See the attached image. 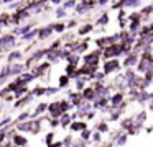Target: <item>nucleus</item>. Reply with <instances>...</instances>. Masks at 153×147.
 <instances>
[{"instance_id": "6e6d98bb", "label": "nucleus", "mask_w": 153, "mask_h": 147, "mask_svg": "<svg viewBox=\"0 0 153 147\" xmlns=\"http://www.w3.org/2000/svg\"><path fill=\"white\" fill-rule=\"evenodd\" d=\"M15 147H17V146H15Z\"/></svg>"}, {"instance_id": "a211bd4d", "label": "nucleus", "mask_w": 153, "mask_h": 147, "mask_svg": "<svg viewBox=\"0 0 153 147\" xmlns=\"http://www.w3.org/2000/svg\"><path fill=\"white\" fill-rule=\"evenodd\" d=\"M53 31H54V28H53V26L40 28V34H38V38H40V39H46V38H50V36L53 34Z\"/></svg>"}, {"instance_id": "f3484780", "label": "nucleus", "mask_w": 153, "mask_h": 147, "mask_svg": "<svg viewBox=\"0 0 153 147\" xmlns=\"http://www.w3.org/2000/svg\"><path fill=\"white\" fill-rule=\"evenodd\" d=\"M127 139H128V134H127V131H122V132H120V136L117 137V140L114 142V146H115V147L125 146V144H127Z\"/></svg>"}, {"instance_id": "79ce46f5", "label": "nucleus", "mask_w": 153, "mask_h": 147, "mask_svg": "<svg viewBox=\"0 0 153 147\" xmlns=\"http://www.w3.org/2000/svg\"><path fill=\"white\" fill-rule=\"evenodd\" d=\"M107 21H109V16H107L105 15V13H104V15L102 16H100V18L99 20H97V25H105V23Z\"/></svg>"}, {"instance_id": "a878e982", "label": "nucleus", "mask_w": 153, "mask_h": 147, "mask_svg": "<svg viewBox=\"0 0 153 147\" xmlns=\"http://www.w3.org/2000/svg\"><path fill=\"white\" fill-rule=\"evenodd\" d=\"M22 52L20 51H13V52H10V56H8V62H15V61H22Z\"/></svg>"}, {"instance_id": "1a4fd4ad", "label": "nucleus", "mask_w": 153, "mask_h": 147, "mask_svg": "<svg viewBox=\"0 0 153 147\" xmlns=\"http://www.w3.org/2000/svg\"><path fill=\"white\" fill-rule=\"evenodd\" d=\"M12 142H13L17 147H27V146H28V137L23 136L22 132H20V134L15 132L13 137H12Z\"/></svg>"}, {"instance_id": "4468645a", "label": "nucleus", "mask_w": 153, "mask_h": 147, "mask_svg": "<svg viewBox=\"0 0 153 147\" xmlns=\"http://www.w3.org/2000/svg\"><path fill=\"white\" fill-rule=\"evenodd\" d=\"M10 67H12V75L13 77H20L22 74H23V70L27 69V65H23V64H10Z\"/></svg>"}, {"instance_id": "b1692460", "label": "nucleus", "mask_w": 153, "mask_h": 147, "mask_svg": "<svg viewBox=\"0 0 153 147\" xmlns=\"http://www.w3.org/2000/svg\"><path fill=\"white\" fill-rule=\"evenodd\" d=\"M92 134H94V132H92V131L89 129V127H87V129H84L82 132L79 134V137H81V139H82V140H86L87 144H89V140L92 139Z\"/></svg>"}, {"instance_id": "de8ad7c7", "label": "nucleus", "mask_w": 153, "mask_h": 147, "mask_svg": "<svg viewBox=\"0 0 153 147\" xmlns=\"http://www.w3.org/2000/svg\"><path fill=\"white\" fill-rule=\"evenodd\" d=\"M107 2H109V0H97V3H99L100 7H102V5H105Z\"/></svg>"}, {"instance_id": "4c0bfd02", "label": "nucleus", "mask_w": 153, "mask_h": 147, "mask_svg": "<svg viewBox=\"0 0 153 147\" xmlns=\"http://www.w3.org/2000/svg\"><path fill=\"white\" fill-rule=\"evenodd\" d=\"M53 28H54V31H56V33H63L66 26H64L63 23H56V25H53Z\"/></svg>"}, {"instance_id": "ddd939ff", "label": "nucleus", "mask_w": 153, "mask_h": 147, "mask_svg": "<svg viewBox=\"0 0 153 147\" xmlns=\"http://www.w3.org/2000/svg\"><path fill=\"white\" fill-rule=\"evenodd\" d=\"M87 80H89V78H87V77H82V75L74 78V87H76V90H77V91H82L84 88H86V82H87Z\"/></svg>"}, {"instance_id": "6ab92c4d", "label": "nucleus", "mask_w": 153, "mask_h": 147, "mask_svg": "<svg viewBox=\"0 0 153 147\" xmlns=\"http://www.w3.org/2000/svg\"><path fill=\"white\" fill-rule=\"evenodd\" d=\"M123 114V110H120V108H115V110L112 111V113L109 114V123H115V121H119L120 119V116Z\"/></svg>"}, {"instance_id": "4be33fe9", "label": "nucleus", "mask_w": 153, "mask_h": 147, "mask_svg": "<svg viewBox=\"0 0 153 147\" xmlns=\"http://www.w3.org/2000/svg\"><path fill=\"white\" fill-rule=\"evenodd\" d=\"M61 103V110H63V113H69L71 110H74V106L71 105L69 100H59Z\"/></svg>"}, {"instance_id": "72a5a7b5", "label": "nucleus", "mask_w": 153, "mask_h": 147, "mask_svg": "<svg viewBox=\"0 0 153 147\" xmlns=\"http://www.w3.org/2000/svg\"><path fill=\"white\" fill-rule=\"evenodd\" d=\"M13 123H15V121L12 119L10 116H5L4 119L0 121V129H2V127H7V126H10V124H13Z\"/></svg>"}, {"instance_id": "f257e3e1", "label": "nucleus", "mask_w": 153, "mask_h": 147, "mask_svg": "<svg viewBox=\"0 0 153 147\" xmlns=\"http://www.w3.org/2000/svg\"><path fill=\"white\" fill-rule=\"evenodd\" d=\"M15 129L17 132H31L33 134V129H35V121L33 119H28V121H22V123H15Z\"/></svg>"}, {"instance_id": "dca6fc26", "label": "nucleus", "mask_w": 153, "mask_h": 147, "mask_svg": "<svg viewBox=\"0 0 153 147\" xmlns=\"http://www.w3.org/2000/svg\"><path fill=\"white\" fill-rule=\"evenodd\" d=\"M59 121H61V126H59V127L68 129V127L71 126V123H73V119H71V113H64L63 116L59 118Z\"/></svg>"}, {"instance_id": "20e7f679", "label": "nucleus", "mask_w": 153, "mask_h": 147, "mask_svg": "<svg viewBox=\"0 0 153 147\" xmlns=\"http://www.w3.org/2000/svg\"><path fill=\"white\" fill-rule=\"evenodd\" d=\"M120 67H122V64L119 62V59H112V61H107L105 64H104V74L109 75V74H112V72L120 70Z\"/></svg>"}, {"instance_id": "c85d7f7f", "label": "nucleus", "mask_w": 153, "mask_h": 147, "mask_svg": "<svg viewBox=\"0 0 153 147\" xmlns=\"http://www.w3.org/2000/svg\"><path fill=\"white\" fill-rule=\"evenodd\" d=\"M25 93H28V87H27V85H23V87H20V88H18V90L15 91L13 95H15V98L18 100V98L25 97Z\"/></svg>"}, {"instance_id": "9d476101", "label": "nucleus", "mask_w": 153, "mask_h": 147, "mask_svg": "<svg viewBox=\"0 0 153 147\" xmlns=\"http://www.w3.org/2000/svg\"><path fill=\"white\" fill-rule=\"evenodd\" d=\"M81 93H82L84 100L91 101V103H94V101H96V98H97V93H96V90H94L92 87H86L82 91H81Z\"/></svg>"}, {"instance_id": "09e8293b", "label": "nucleus", "mask_w": 153, "mask_h": 147, "mask_svg": "<svg viewBox=\"0 0 153 147\" xmlns=\"http://www.w3.org/2000/svg\"><path fill=\"white\" fill-rule=\"evenodd\" d=\"M145 131H146V132H153V126H148V127H145Z\"/></svg>"}, {"instance_id": "8fccbe9b", "label": "nucleus", "mask_w": 153, "mask_h": 147, "mask_svg": "<svg viewBox=\"0 0 153 147\" xmlns=\"http://www.w3.org/2000/svg\"><path fill=\"white\" fill-rule=\"evenodd\" d=\"M17 7H20V3L15 2V3H12V5H10V8H17Z\"/></svg>"}, {"instance_id": "3c124183", "label": "nucleus", "mask_w": 153, "mask_h": 147, "mask_svg": "<svg viewBox=\"0 0 153 147\" xmlns=\"http://www.w3.org/2000/svg\"><path fill=\"white\" fill-rule=\"evenodd\" d=\"M4 3H12V2H17V0H2Z\"/></svg>"}, {"instance_id": "5fc2aeb1", "label": "nucleus", "mask_w": 153, "mask_h": 147, "mask_svg": "<svg viewBox=\"0 0 153 147\" xmlns=\"http://www.w3.org/2000/svg\"><path fill=\"white\" fill-rule=\"evenodd\" d=\"M86 147H91V146H86Z\"/></svg>"}, {"instance_id": "e433bc0d", "label": "nucleus", "mask_w": 153, "mask_h": 147, "mask_svg": "<svg viewBox=\"0 0 153 147\" xmlns=\"http://www.w3.org/2000/svg\"><path fill=\"white\" fill-rule=\"evenodd\" d=\"M73 7H76V0H66V2L63 3V8H73Z\"/></svg>"}, {"instance_id": "bb28decb", "label": "nucleus", "mask_w": 153, "mask_h": 147, "mask_svg": "<svg viewBox=\"0 0 153 147\" xmlns=\"http://www.w3.org/2000/svg\"><path fill=\"white\" fill-rule=\"evenodd\" d=\"M20 78L23 80V83L27 85L30 80H33V78H35V75H33V72H23V74L20 75Z\"/></svg>"}, {"instance_id": "c03bdc74", "label": "nucleus", "mask_w": 153, "mask_h": 147, "mask_svg": "<svg viewBox=\"0 0 153 147\" xmlns=\"http://www.w3.org/2000/svg\"><path fill=\"white\" fill-rule=\"evenodd\" d=\"M94 116H96V110L89 111V113H87V116H86V119H94Z\"/></svg>"}, {"instance_id": "f704fd0d", "label": "nucleus", "mask_w": 153, "mask_h": 147, "mask_svg": "<svg viewBox=\"0 0 153 147\" xmlns=\"http://www.w3.org/2000/svg\"><path fill=\"white\" fill-rule=\"evenodd\" d=\"M48 124H50L51 129H54V127L61 126V121H59V118H50V119H48Z\"/></svg>"}, {"instance_id": "58836bf2", "label": "nucleus", "mask_w": 153, "mask_h": 147, "mask_svg": "<svg viewBox=\"0 0 153 147\" xmlns=\"http://www.w3.org/2000/svg\"><path fill=\"white\" fill-rule=\"evenodd\" d=\"M104 78H105V74H104V72H97V74L94 75V80L96 82H104Z\"/></svg>"}, {"instance_id": "2eb2a0df", "label": "nucleus", "mask_w": 153, "mask_h": 147, "mask_svg": "<svg viewBox=\"0 0 153 147\" xmlns=\"http://www.w3.org/2000/svg\"><path fill=\"white\" fill-rule=\"evenodd\" d=\"M140 59L137 57V54H128L127 59L123 61V67H132V65H137Z\"/></svg>"}, {"instance_id": "a19ab883", "label": "nucleus", "mask_w": 153, "mask_h": 147, "mask_svg": "<svg viewBox=\"0 0 153 147\" xmlns=\"http://www.w3.org/2000/svg\"><path fill=\"white\" fill-rule=\"evenodd\" d=\"M56 16H58V18H63V16H66V8L59 7V8L56 10Z\"/></svg>"}, {"instance_id": "c9c22d12", "label": "nucleus", "mask_w": 153, "mask_h": 147, "mask_svg": "<svg viewBox=\"0 0 153 147\" xmlns=\"http://www.w3.org/2000/svg\"><path fill=\"white\" fill-rule=\"evenodd\" d=\"M91 31H92V25H84L77 33H79V34H87V33H91Z\"/></svg>"}, {"instance_id": "ea45409f", "label": "nucleus", "mask_w": 153, "mask_h": 147, "mask_svg": "<svg viewBox=\"0 0 153 147\" xmlns=\"http://www.w3.org/2000/svg\"><path fill=\"white\" fill-rule=\"evenodd\" d=\"M140 28V21H132V25H130V31L132 33H137Z\"/></svg>"}, {"instance_id": "49530a36", "label": "nucleus", "mask_w": 153, "mask_h": 147, "mask_svg": "<svg viewBox=\"0 0 153 147\" xmlns=\"http://www.w3.org/2000/svg\"><path fill=\"white\" fill-rule=\"evenodd\" d=\"M148 110L153 113V100H150V101H148Z\"/></svg>"}, {"instance_id": "5701e85b", "label": "nucleus", "mask_w": 153, "mask_h": 147, "mask_svg": "<svg viewBox=\"0 0 153 147\" xmlns=\"http://www.w3.org/2000/svg\"><path fill=\"white\" fill-rule=\"evenodd\" d=\"M58 82H59V83H58L59 90H61V88H66L68 85H69V82H71V77H68V75L64 74V75H61V77H59V80H58Z\"/></svg>"}, {"instance_id": "473e14b6", "label": "nucleus", "mask_w": 153, "mask_h": 147, "mask_svg": "<svg viewBox=\"0 0 153 147\" xmlns=\"http://www.w3.org/2000/svg\"><path fill=\"white\" fill-rule=\"evenodd\" d=\"M59 91V87H46V91H45V97H53Z\"/></svg>"}, {"instance_id": "423d86ee", "label": "nucleus", "mask_w": 153, "mask_h": 147, "mask_svg": "<svg viewBox=\"0 0 153 147\" xmlns=\"http://www.w3.org/2000/svg\"><path fill=\"white\" fill-rule=\"evenodd\" d=\"M68 100L71 101V105H73L74 108H77V106H81V103L84 101V98H82V93L81 91H68Z\"/></svg>"}, {"instance_id": "9b49d317", "label": "nucleus", "mask_w": 153, "mask_h": 147, "mask_svg": "<svg viewBox=\"0 0 153 147\" xmlns=\"http://www.w3.org/2000/svg\"><path fill=\"white\" fill-rule=\"evenodd\" d=\"M48 106H50V103H46V101H45V103H40V105L36 106V110H35L33 113H31V119H36V118L40 116V114L48 113Z\"/></svg>"}, {"instance_id": "0eeeda50", "label": "nucleus", "mask_w": 153, "mask_h": 147, "mask_svg": "<svg viewBox=\"0 0 153 147\" xmlns=\"http://www.w3.org/2000/svg\"><path fill=\"white\" fill-rule=\"evenodd\" d=\"M69 129H71V132H77V134H81L84 129H87V123H86L84 119L73 121V123H71V126H69Z\"/></svg>"}, {"instance_id": "393cba45", "label": "nucleus", "mask_w": 153, "mask_h": 147, "mask_svg": "<svg viewBox=\"0 0 153 147\" xmlns=\"http://www.w3.org/2000/svg\"><path fill=\"white\" fill-rule=\"evenodd\" d=\"M28 119H31V111H23L17 116L15 123H22V121H28Z\"/></svg>"}, {"instance_id": "6e6552de", "label": "nucleus", "mask_w": 153, "mask_h": 147, "mask_svg": "<svg viewBox=\"0 0 153 147\" xmlns=\"http://www.w3.org/2000/svg\"><path fill=\"white\" fill-rule=\"evenodd\" d=\"M33 101V95H31V91L30 93H27L25 97H22V98H18L17 101H15V105H13V108H23V106H28V105Z\"/></svg>"}, {"instance_id": "f8f14e48", "label": "nucleus", "mask_w": 153, "mask_h": 147, "mask_svg": "<svg viewBox=\"0 0 153 147\" xmlns=\"http://www.w3.org/2000/svg\"><path fill=\"white\" fill-rule=\"evenodd\" d=\"M96 131H99V132H102V134H107L109 132V121L107 119H100V121H97L96 123Z\"/></svg>"}, {"instance_id": "412c9836", "label": "nucleus", "mask_w": 153, "mask_h": 147, "mask_svg": "<svg viewBox=\"0 0 153 147\" xmlns=\"http://www.w3.org/2000/svg\"><path fill=\"white\" fill-rule=\"evenodd\" d=\"M54 137H56V134H54V131H50V132H46L45 134V137H43V142H45V146H51L53 142H56L54 140Z\"/></svg>"}, {"instance_id": "cd10ccee", "label": "nucleus", "mask_w": 153, "mask_h": 147, "mask_svg": "<svg viewBox=\"0 0 153 147\" xmlns=\"http://www.w3.org/2000/svg\"><path fill=\"white\" fill-rule=\"evenodd\" d=\"M45 91H46V87H35L33 90H31V95H33V97H43Z\"/></svg>"}, {"instance_id": "37998d69", "label": "nucleus", "mask_w": 153, "mask_h": 147, "mask_svg": "<svg viewBox=\"0 0 153 147\" xmlns=\"http://www.w3.org/2000/svg\"><path fill=\"white\" fill-rule=\"evenodd\" d=\"M140 16H142L140 13H132V15L128 16V20L130 21H140Z\"/></svg>"}, {"instance_id": "7ed1b4c3", "label": "nucleus", "mask_w": 153, "mask_h": 147, "mask_svg": "<svg viewBox=\"0 0 153 147\" xmlns=\"http://www.w3.org/2000/svg\"><path fill=\"white\" fill-rule=\"evenodd\" d=\"M48 114H50V118H61L63 116V110H61V103L59 100L58 101H53V103H50V106H48Z\"/></svg>"}, {"instance_id": "c756f323", "label": "nucleus", "mask_w": 153, "mask_h": 147, "mask_svg": "<svg viewBox=\"0 0 153 147\" xmlns=\"http://www.w3.org/2000/svg\"><path fill=\"white\" fill-rule=\"evenodd\" d=\"M79 61H81V56H77L76 52H71L69 57H68V62H69V64H73V65H76Z\"/></svg>"}, {"instance_id": "a18cd8bd", "label": "nucleus", "mask_w": 153, "mask_h": 147, "mask_svg": "<svg viewBox=\"0 0 153 147\" xmlns=\"http://www.w3.org/2000/svg\"><path fill=\"white\" fill-rule=\"evenodd\" d=\"M48 147H64V146H63V140H58V142H53L51 146H48Z\"/></svg>"}, {"instance_id": "aec40b11", "label": "nucleus", "mask_w": 153, "mask_h": 147, "mask_svg": "<svg viewBox=\"0 0 153 147\" xmlns=\"http://www.w3.org/2000/svg\"><path fill=\"white\" fill-rule=\"evenodd\" d=\"M132 126H133V118L132 116H130V118H123V119L120 121V129H123V131H128Z\"/></svg>"}, {"instance_id": "f03ea898", "label": "nucleus", "mask_w": 153, "mask_h": 147, "mask_svg": "<svg viewBox=\"0 0 153 147\" xmlns=\"http://www.w3.org/2000/svg\"><path fill=\"white\" fill-rule=\"evenodd\" d=\"M100 52L102 51H94V52H91V54H87V56H84V65H91V67H97L99 65V56H100Z\"/></svg>"}, {"instance_id": "603ef678", "label": "nucleus", "mask_w": 153, "mask_h": 147, "mask_svg": "<svg viewBox=\"0 0 153 147\" xmlns=\"http://www.w3.org/2000/svg\"><path fill=\"white\" fill-rule=\"evenodd\" d=\"M51 2H53V3H56V5H58V3H61L63 0H51Z\"/></svg>"}, {"instance_id": "2f4dec72", "label": "nucleus", "mask_w": 153, "mask_h": 147, "mask_svg": "<svg viewBox=\"0 0 153 147\" xmlns=\"http://www.w3.org/2000/svg\"><path fill=\"white\" fill-rule=\"evenodd\" d=\"M92 142H96V146L102 144V132H99V131H94V134H92Z\"/></svg>"}, {"instance_id": "7c9ffc66", "label": "nucleus", "mask_w": 153, "mask_h": 147, "mask_svg": "<svg viewBox=\"0 0 153 147\" xmlns=\"http://www.w3.org/2000/svg\"><path fill=\"white\" fill-rule=\"evenodd\" d=\"M73 142H74L73 134H66V136H64V139H63V146L64 147H71V146H73Z\"/></svg>"}, {"instance_id": "39448f33", "label": "nucleus", "mask_w": 153, "mask_h": 147, "mask_svg": "<svg viewBox=\"0 0 153 147\" xmlns=\"http://www.w3.org/2000/svg\"><path fill=\"white\" fill-rule=\"evenodd\" d=\"M109 101H110V106L115 110V108H119L120 105L125 101V93L123 91H117V93H114V95H110V98H109ZM112 110V111H114Z\"/></svg>"}, {"instance_id": "864d4df0", "label": "nucleus", "mask_w": 153, "mask_h": 147, "mask_svg": "<svg viewBox=\"0 0 153 147\" xmlns=\"http://www.w3.org/2000/svg\"><path fill=\"white\" fill-rule=\"evenodd\" d=\"M150 51H152V52H153V46H152V49H150Z\"/></svg>"}]
</instances>
